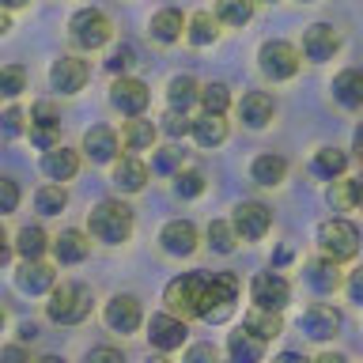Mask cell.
Wrapping results in <instances>:
<instances>
[{"mask_svg": "<svg viewBox=\"0 0 363 363\" xmlns=\"http://www.w3.org/2000/svg\"><path fill=\"white\" fill-rule=\"evenodd\" d=\"M144 182H147V167L140 163V159L125 155L121 163H113V189H121V193H140Z\"/></svg>", "mask_w": 363, "mask_h": 363, "instance_id": "obj_25", "label": "cell"}, {"mask_svg": "<svg viewBox=\"0 0 363 363\" xmlns=\"http://www.w3.org/2000/svg\"><path fill=\"white\" fill-rule=\"evenodd\" d=\"M68 30H72V42L79 50H102L113 38V23L99 8H79L72 16V23H68Z\"/></svg>", "mask_w": 363, "mask_h": 363, "instance_id": "obj_4", "label": "cell"}, {"mask_svg": "<svg viewBox=\"0 0 363 363\" xmlns=\"http://www.w3.org/2000/svg\"><path fill=\"white\" fill-rule=\"evenodd\" d=\"M186 337H189L186 318H178L170 311L152 314V322H147V340H152L155 352H178L182 345H186Z\"/></svg>", "mask_w": 363, "mask_h": 363, "instance_id": "obj_8", "label": "cell"}, {"mask_svg": "<svg viewBox=\"0 0 363 363\" xmlns=\"http://www.w3.org/2000/svg\"><path fill=\"white\" fill-rule=\"evenodd\" d=\"M311 167H314L318 178H329V182H333V178L345 174L348 155L340 152V147H322V152H314V163H311Z\"/></svg>", "mask_w": 363, "mask_h": 363, "instance_id": "obj_35", "label": "cell"}, {"mask_svg": "<svg viewBox=\"0 0 363 363\" xmlns=\"http://www.w3.org/2000/svg\"><path fill=\"white\" fill-rule=\"evenodd\" d=\"M87 359H110V363H121L125 356H121L118 348H91V352H87Z\"/></svg>", "mask_w": 363, "mask_h": 363, "instance_id": "obj_50", "label": "cell"}, {"mask_svg": "<svg viewBox=\"0 0 363 363\" xmlns=\"http://www.w3.org/2000/svg\"><path fill=\"white\" fill-rule=\"evenodd\" d=\"M133 61H136V53H133V45H118V50H113L110 57H106V68L113 76H125L133 68Z\"/></svg>", "mask_w": 363, "mask_h": 363, "instance_id": "obj_45", "label": "cell"}, {"mask_svg": "<svg viewBox=\"0 0 363 363\" xmlns=\"http://www.w3.org/2000/svg\"><path fill=\"white\" fill-rule=\"evenodd\" d=\"M34 337H38V325H34V322H23V325H19V340H34Z\"/></svg>", "mask_w": 363, "mask_h": 363, "instance_id": "obj_52", "label": "cell"}, {"mask_svg": "<svg viewBox=\"0 0 363 363\" xmlns=\"http://www.w3.org/2000/svg\"><path fill=\"white\" fill-rule=\"evenodd\" d=\"M30 125H61V110L53 106V102H34L30 106Z\"/></svg>", "mask_w": 363, "mask_h": 363, "instance_id": "obj_46", "label": "cell"}, {"mask_svg": "<svg viewBox=\"0 0 363 363\" xmlns=\"http://www.w3.org/2000/svg\"><path fill=\"white\" fill-rule=\"evenodd\" d=\"M91 303H95V295H91L87 284L65 280L61 288L53 284L50 303H45V314H50V322H57V325H79L91 314Z\"/></svg>", "mask_w": 363, "mask_h": 363, "instance_id": "obj_2", "label": "cell"}, {"mask_svg": "<svg viewBox=\"0 0 363 363\" xmlns=\"http://www.w3.org/2000/svg\"><path fill=\"white\" fill-rule=\"evenodd\" d=\"M16 250H19V257H42L45 250H50V235H45L38 223H27V227H19V235H16Z\"/></svg>", "mask_w": 363, "mask_h": 363, "instance_id": "obj_33", "label": "cell"}, {"mask_svg": "<svg viewBox=\"0 0 363 363\" xmlns=\"http://www.w3.org/2000/svg\"><path fill=\"white\" fill-rule=\"evenodd\" d=\"M87 61H79V57H57L50 65V84L53 91H61V95H76V91H84L87 84Z\"/></svg>", "mask_w": 363, "mask_h": 363, "instance_id": "obj_14", "label": "cell"}, {"mask_svg": "<svg viewBox=\"0 0 363 363\" xmlns=\"http://www.w3.org/2000/svg\"><path fill=\"white\" fill-rule=\"evenodd\" d=\"M318 246H322V254H329L333 261L356 257V250H359V231H356V223L340 220V216L325 220L322 227H318Z\"/></svg>", "mask_w": 363, "mask_h": 363, "instance_id": "obj_6", "label": "cell"}, {"mask_svg": "<svg viewBox=\"0 0 363 363\" xmlns=\"http://www.w3.org/2000/svg\"><path fill=\"white\" fill-rule=\"evenodd\" d=\"M118 147H121V140L110 125H95V129L84 133V155L91 163H113V159H118Z\"/></svg>", "mask_w": 363, "mask_h": 363, "instance_id": "obj_19", "label": "cell"}, {"mask_svg": "<svg viewBox=\"0 0 363 363\" xmlns=\"http://www.w3.org/2000/svg\"><path fill=\"white\" fill-rule=\"evenodd\" d=\"M254 4L257 0H216V16L227 27H246L254 19Z\"/></svg>", "mask_w": 363, "mask_h": 363, "instance_id": "obj_34", "label": "cell"}, {"mask_svg": "<svg viewBox=\"0 0 363 363\" xmlns=\"http://www.w3.org/2000/svg\"><path fill=\"white\" fill-rule=\"evenodd\" d=\"M303 4H311V0H303Z\"/></svg>", "mask_w": 363, "mask_h": 363, "instance_id": "obj_60", "label": "cell"}, {"mask_svg": "<svg viewBox=\"0 0 363 363\" xmlns=\"http://www.w3.org/2000/svg\"><path fill=\"white\" fill-rule=\"evenodd\" d=\"M227 356H231L235 363H257L261 356H265V340L242 325V329H235V333L227 337Z\"/></svg>", "mask_w": 363, "mask_h": 363, "instance_id": "obj_23", "label": "cell"}, {"mask_svg": "<svg viewBox=\"0 0 363 363\" xmlns=\"http://www.w3.org/2000/svg\"><path fill=\"white\" fill-rule=\"evenodd\" d=\"M231 223H235L238 238L257 242V238H265L269 227H272V208H269V204H261V201H242V204L235 208Z\"/></svg>", "mask_w": 363, "mask_h": 363, "instance_id": "obj_9", "label": "cell"}, {"mask_svg": "<svg viewBox=\"0 0 363 363\" xmlns=\"http://www.w3.org/2000/svg\"><path fill=\"white\" fill-rule=\"evenodd\" d=\"M174 193L182 201L201 197V193H204V174H201V170H178V174H174Z\"/></svg>", "mask_w": 363, "mask_h": 363, "instance_id": "obj_41", "label": "cell"}, {"mask_svg": "<svg viewBox=\"0 0 363 363\" xmlns=\"http://www.w3.org/2000/svg\"><path fill=\"white\" fill-rule=\"evenodd\" d=\"M356 193H359V182H348V178H337L333 186H329V204H333L337 212H348L352 204H356Z\"/></svg>", "mask_w": 363, "mask_h": 363, "instance_id": "obj_40", "label": "cell"}, {"mask_svg": "<svg viewBox=\"0 0 363 363\" xmlns=\"http://www.w3.org/2000/svg\"><path fill=\"white\" fill-rule=\"evenodd\" d=\"M159 242L170 257H189L197 250V227L189 220H170L163 231H159Z\"/></svg>", "mask_w": 363, "mask_h": 363, "instance_id": "obj_18", "label": "cell"}, {"mask_svg": "<svg viewBox=\"0 0 363 363\" xmlns=\"http://www.w3.org/2000/svg\"><path fill=\"white\" fill-rule=\"evenodd\" d=\"M167 102H170V110H189L193 102H201L197 79H193V76H174L167 84Z\"/></svg>", "mask_w": 363, "mask_h": 363, "instance_id": "obj_32", "label": "cell"}, {"mask_svg": "<svg viewBox=\"0 0 363 363\" xmlns=\"http://www.w3.org/2000/svg\"><path fill=\"white\" fill-rule=\"evenodd\" d=\"M201 106L208 113H227V106H231V91H227V84H204L201 87Z\"/></svg>", "mask_w": 363, "mask_h": 363, "instance_id": "obj_39", "label": "cell"}, {"mask_svg": "<svg viewBox=\"0 0 363 363\" xmlns=\"http://www.w3.org/2000/svg\"><path fill=\"white\" fill-rule=\"evenodd\" d=\"M155 133H159V125H152V121L144 118V113H136L133 121H125L121 144L129 147V152H147V147L155 144Z\"/></svg>", "mask_w": 363, "mask_h": 363, "instance_id": "obj_27", "label": "cell"}, {"mask_svg": "<svg viewBox=\"0 0 363 363\" xmlns=\"http://www.w3.org/2000/svg\"><path fill=\"white\" fill-rule=\"evenodd\" d=\"M193 140H197L201 147H216V144H223L227 140V121H223V113H208L204 110L197 121H193Z\"/></svg>", "mask_w": 363, "mask_h": 363, "instance_id": "obj_28", "label": "cell"}, {"mask_svg": "<svg viewBox=\"0 0 363 363\" xmlns=\"http://www.w3.org/2000/svg\"><path fill=\"white\" fill-rule=\"evenodd\" d=\"M201 295H204V277H197V272H182V277H174L163 288V303H167L170 314L193 318L201 311Z\"/></svg>", "mask_w": 363, "mask_h": 363, "instance_id": "obj_5", "label": "cell"}, {"mask_svg": "<svg viewBox=\"0 0 363 363\" xmlns=\"http://www.w3.org/2000/svg\"><path fill=\"white\" fill-rule=\"evenodd\" d=\"M303 277H306V284H311L314 291H322V295H329V291H337V288H340V272H337V261L329 257V254L314 257V261H306Z\"/></svg>", "mask_w": 363, "mask_h": 363, "instance_id": "obj_22", "label": "cell"}, {"mask_svg": "<svg viewBox=\"0 0 363 363\" xmlns=\"http://www.w3.org/2000/svg\"><path fill=\"white\" fill-rule=\"evenodd\" d=\"M186 38L193 45H212L220 38V16H212V11H193L186 19Z\"/></svg>", "mask_w": 363, "mask_h": 363, "instance_id": "obj_29", "label": "cell"}, {"mask_svg": "<svg viewBox=\"0 0 363 363\" xmlns=\"http://www.w3.org/2000/svg\"><path fill=\"white\" fill-rule=\"evenodd\" d=\"M356 204H359V208H363V182H359V193H356Z\"/></svg>", "mask_w": 363, "mask_h": 363, "instance_id": "obj_58", "label": "cell"}, {"mask_svg": "<svg viewBox=\"0 0 363 363\" xmlns=\"http://www.w3.org/2000/svg\"><path fill=\"white\" fill-rule=\"evenodd\" d=\"M16 208H19V182L0 174V216H8Z\"/></svg>", "mask_w": 363, "mask_h": 363, "instance_id": "obj_44", "label": "cell"}, {"mask_svg": "<svg viewBox=\"0 0 363 363\" xmlns=\"http://www.w3.org/2000/svg\"><path fill=\"white\" fill-rule=\"evenodd\" d=\"M257 65L261 72H265L272 84H280V79H291L295 72H299V50H295L291 42H280L272 38L257 50Z\"/></svg>", "mask_w": 363, "mask_h": 363, "instance_id": "obj_7", "label": "cell"}, {"mask_svg": "<svg viewBox=\"0 0 363 363\" xmlns=\"http://www.w3.org/2000/svg\"><path fill=\"white\" fill-rule=\"evenodd\" d=\"M337 45H340V38H337V30L329 27V23H311V27L303 30V53H306V61H329V57L337 53Z\"/></svg>", "mask_w": 363, "mask_h": 363, "instance_id": "obj_16", "label": "cell"}, {"mask_svg": "<svg viewBox=\"0 0 363 363\" xmlns=\"http://www.w3.org/2000/svg\"><path fill=\"white\" fill-rule=\"evenodd\" d=\"M272 113H277V102H272V95H265V91H246L242 102H238V118H242V125H250V129H265L272 121Z\"/></svg>", "mask_w": 363, "mask_h": 363, "instance_id": "obj_21", "label": "cell"}, {"mask_svg": "<svg viewBox=\"0 0 363 363\" xmlns=\"http://www.w3.org/2000/svg\"><path fill=\"white\" fill-rule=\"evenodd\" d=\"M0 329H4V311H0Z\"/></svg>", "mask_w": 363, "mask_h": 363, "instance_id": "obj_59", "label": "cell"}, {"mask_svg": "<svg viewBox=\"0 0 363 363\" xmlns=\"http://www.w3.org/2000/svg\"><path fill=\"white\" fill-rule=\"evenodd\" d=\"M23 129H27V118H23L19 106H8L4 113H0V133L4 136H19Z\"/></svg>", "mask_w": 363, "mask_h": 363, "instance_id": "obj_47", "label": "cell"}, {"mask_svg": "<svg viewBox=\"0 0 363 363\" xmlns=\"http://www.w3.org/2000/svg\"><path fill=\"white\" fill-rule=\"evenodd\" d=\"M333 99L340 102L345 110H359L363 106V72L359 68H345L337 79H333Z\"/></svg>", "mask_w": 363, "mask_h": 363, "instance_id": "obj_24", "label": "cell"}, {"mask_svg": "<svg viewBox=\"0 0 363 363\" xmlns=\"http://www.w3.org/2000/svg\"><path fill=\"white\" fill-rule=\"evenodd\" d=\"M30 140L38 144L42 152H45V147H53L57 144V125H30Z\"/></svg>", "mask_w": 363, "mask_h": 363, "instance_id": "obj_48", "label": "cell"}, {"mask_svg": "<svg viewBox=\"0 0 363 363\" xmlns=\"http://www.w3.org/2000/svg\"><path fill=\"white\" fill-rule=\"evenodd\" d=\"M27 4H30V0H0V8H8V11L11 8H27Z\"/></svg>", "mask_w": 363, "mask_h": 363, "instance_id": "obj_56", "label": "cell"}, {"mask_svg": "<svg viewBox=\"0 0 363 363\" xmlns=\"http://www.w3.org/2000/svg\"><path fill=\"white\" fill-rule=\"evenodd\" d=\"M23 91H27V72H23V65H4L0 68V95L19 99Z\"/></svg>", "mask_w": 363, "mask_h": 363, "instance_id": "obj_38", "label": "cell"}, {"mask_svg": "<svg viewBox=\"0 0 363 363\" xmlns=\"http://www.w3.org/2000/svg\"><path fill=\"white\" fill-rule=\"evenodd\" d=\"M238 303V277L235 272H216L212 280H204V295H201V311L197 318H204L208 325H220L231 318Z\"/></svg>", "mask_w": 363, "mask_h": 363, "instance_id": "obj_3", "label": "cell"}, {"mask_svg": "<svg viewBox=\"0 0 363 363\" xmlns=\"http://www.w3.org/2000/svg\"><path fill=\"white\" fill-rule=\"evenodd\" d=\"M152 38L155 42H163V45H170V42H178L182 34H186V19H182V11L178 8H163V11H155L152 16Z\"/></svg>", "mask_w": 363, "mask_h": 363, "instance_id": "obj_26", "label": "cell"}, {"mask_svg": "<svg viewBox=\"0 0 363 363\" xmlns=\"http://www.w3.org/2000/svg\"><path fill=\"white\" fill-rule=\"evenodd\" d=\"M242 325L250 329V333H257L261 340H272V337H280V329H284V322H280V311H269V306H254L246 318H242Z\"/></svg>", "mask_w": 363, "mask_h": 363, "instance_id": "obj_31", "label": "cell"}, {"mask_svg": "<svg viewBox=\"0 0 363 363\" xmlns=\"http://www.w3.org/2000/svg\"><path fill=\"white\" fill-rule=\"evenodd\" d=\"M0 356H4V359H27V352H23V348H4Z\"/></svg>", "mask_w": 363, "mask_h": 363, "instance_id": "obj_54", "label": "cell"}, {"mask_svg": "<svg viewBox=\"0 0 363 363\" xmlns=\"http://www.w3.org/2000/svg\"><path fill=\"white\" fill-rule=\"evenodd\" d=\"M186 359H216V348L212 345H197V348H189Z\"/></svg>", "mask_w": 363, "mask_h": 363, "instance_id": "obj_51", "label": "cell"}, {"mask_svg": "<svg viewBox=\"0 0 363 363\" xmlns=\"http://www.w3.org/2000/svg\"><path fill=\"white\" fill-rule=\"evenodd\" d=\"M356 155L363 159V125H359V129H356Z\"/></svg>", "mask_w": 363, "mask_h": 363, "instance_id": "obj_57", "label": "cell"}, {"mask_svg": "<svg viewBox=\"0 0 363 363\" xmlns=\"http://www.w3.org/2000/svg\"><path fill=\"white\" fill-rule=\"evenodd\" d=\"M265 4H272V0H265Z\"/></svg>", "mask_w": 363, "mask_h": 363, "instance_id": "obj_61", "label": "cell"}, {"mask_svg": "<svg viewBox=\"0 0 363 363\" xmlns=\"http://www.w3.org/2000/svg\"><path fill=\"white\" fill-rule=\"evenodd\" d=\"M53 284H57V272L42 257H23V265L16 269V288L23 295H45L53 291Z\"/></svg>", "mask_w": 363, "mask_h": 363, "instance_id": "obj_13", "label": "cell"}, {"mask_svg": "<svg viewBox=\"0 0 363 363\" xmlns=\"http://www.w3.org/2000/svg\"><path fill=\"white\" fill-rule=\"evenodd\" d=\"M110 102L113 110H121L125 118H136V113L147 110V102H152V91H147L144 79H133V76H118L110 87Z\"/></svg>", "mask_w": 363, "mask_h": 363, "instance_id": "obj_11", "label": "cell"}, {"mask_svg": "<svg viewBox=\"0 0 363 363\" xmlns=\"http://www.w3.org/2000/svg\"><path fill=\"white\" fill-rule=\"evenodd\" d=\"M68 204V193L61 182H53V186H42L38 193H34V208H38L42 216H61Z\"/></svg>", "mask_w": 363, "mask_h": 363, "instance_id": "obj_36", "label": "cell"}, {"mask_svg": "<svg viewBox=\"0 0 363 363\" xmlns=\"http://www.w3.org/2000/svg\"><path fill=\"white\" fill-rule=\"evenodd\" d=\"M76 170H79V152H72V147L53 144L42 152V174L50 182H68L76 178Z\"/></svg>", "mask_w": 363, "mask_h": 363, "instance_id": "obj_17", "label": "cell"}, {"mask_svg": "<svg viewBox=\"0 0 363 363\" xmlns=\"http://www.w3.org/2000/svg\"><path fill=\"white\" fill-rule=\"evenodd\" d=\"M250 299L254 306H269V311H284L291 303V284L280 277V272H257L250 280Z\"/></svg>", "mask_w": 363, "mask_h": 363, "instance_id": "obj_10", "label": "cell"}, {"mask_svg": "<svg viewBox=\"0 0 363 363\" xmlns=\"http://www.w3.org/2000/svg\"><path fill=\"white\" fill-rule=\"evenodd\" d=\"M11 250H16V246H11V242H8V235L0 231V265H4V261L11 257Z\"/></svg>", "mask_w": 363, "mask_h": 363, "instance_id": "obj_53", "label": "cell"}, {"mask_svg": "<svg viewBox=\"0 0 363 363\" xmlns=\"http://www.w3.org/2000/svg\"><path fill=\"white\" fill-rule=\"evenodd\" d=\"M152 170L155 174H178L182 170V152L178 147H159V152L152 155Z\"/></svg>", "mask_w": 363, "mask_h": 363, "instance_id": "obj_43", "label": "cell"}, {"mask_svg": "<svg viewBox=\"0 0 363 363\" xmlns=\"http://www.w3.org/2000/svg\"><path fill=\"white\" fill-rule=\"evenodd\" d=\"M50 250H53L57 265H79V261L91 254V238L84 231H76V227H68V231H61L50 242Z\"/></svg>", "mask_w": 363, "mask_h": 363, "instance_id": "obj_20", "label": "cell"}, {"mask_svg": "<svg viewBox=\"0 0 363 363\" xmlns=\"http://www.w3.org/2000/svg\"><path fill=\"white\" fill-rule=\"evenodd\" d=\"M159 129H163L170 140H178V136H189L193 133V121L186 118V110H167L163 121H159Z\"/></svg>", "mask_w": 363, "mask_h": 363, "instance_id": "obj_42", "label": "cell"}, {"mask_svg": "<svg viewBox=\"0 0 363 363\" xmlns=\"http://www.w3.org/2000/svg\"><path fill=\"white\" fill-rule=\"evenodd\" d=\"M11 30V16H8V8H0V34H8Z\"/></svg>", "mask_w": 363, "mask_h": 363, "instance_id": "obj_55", "label": "cell"}, {"mask_svg": "<svg viewBox=\"0 0 363 363\" xmlns=\"http://www.w3.org/2000/svg\"><path fill=\"white\" fill-rule=\"evenodd\" d=\"M284 174H288V163H284V155H257L254 163H250V178L257 182V186H280Z\"/></svg>", "mask_w": 363, "mask_h": 363, "instance_id": "obj_30", "label": "cell"}, {"mask_svg": "<svg viewBox=\"0 0 363 363\" xmlns=\"http://www.w3.org/2000/svg\"><path fill=\"white\" fill-rule=\"evenodd\" d=\"M102 322H106L113 333H136L144 322V311H140V299L136 295H113L102 311Z\"/></svg>", "mask_w": 363, "mask_h": 363, "instance_id": "obj_12", "label": "cell"}, {"mask_svg": "<svg viewBox=\"0 0 363 363\" xmlns=\"http://www.w3.org/2000/svg\"><path fill=\"white\" fill-rule=\"evenodd\" d=\"M235 242H238L235 223H227V220H212L208 223V246L216 250V254H231Z\"/></svg>", "mask_w": 363, "mask_h": 363, "instance_id": "obj_37", "label": "cell"}, {"mask_svg": "<svg viewBox=\"0 0 363 363\" xmlns=\"http://www.w3.org/2000/svg\"><path fill=\"white\" fill-rule=\"evenodd\" d=\"M299 329L311 340H329V337H337V329H340V311L337 306H325V303H314L303 311Z\"/></svg>", "mask_w": 363, "mask_h": 363, "instance_id": "obj_15", "label": "cell"}, {"mask_svg": "<svg viewBox=\"0 0 363 363\" xmlns=\"http://www.w3.org/2000/svg\"><path fill=\"white\" fill-rule=\"evenodd\" d=\"M87 231L95 242L102 246H121L125 238L133 235V208L125 201H99L95 208L87 212Z\"/></svg>", "mask_w": 363, "mask_h": 363, "instance_id": "obj_1", "label": "cell"}, {"mask_svg": "<svg viewBox=\"0 0 363 363\" xmlns=\"http://www.w3.org/2000/svg\"><path fill=\"white\" fill-rule=\"evenodd\" d=\"M345 291H348V299H352V303H359V306H363V269H356V272H352V277L345 280Z\"/></svg>", "mask_w": 363, "mask_h": 363, "instance_id": "obj_49", "label": "cell"}]
</instances>
